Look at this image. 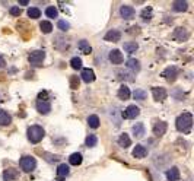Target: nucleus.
<instances>
[{
	"label": "nucleus",
	"instance_id": "f257e3e1",
	"mask_svg": "<svg viewBox=\"0 0 194 181\" xmlns=\"http://www.w3.org/2000/svg\"><path fill=\"white\" fill-rule=\"evenodd\" d=\"M175 127H177L178 131L181 133H190L191 127H193V114L191 113H182L181 115L177 117V121H175Z\"/></svg>",
	"mask_w": 194,
	"mask_h": 181
},
{
	"label": "nucleus",
	"instance_id": "f03ea898",
	"mask_svg": "<svg viewBox=\"0 0 194 181\" xmlns=\"http://www.w3.org/2000/svg\"><path fill=\"white\" fill-rule=\"evenodd\" d=\"M45 136V131L41 126H31L28 129V139L31 143H39Z\"/></svg>",
	"mask_w": 194,
	"mask_h": 181
},
{
	"label": "nucleus",
	"instance_id": "7ed1b4c3",
	"mask_svg": "<svg viewBox=\"0 0 194 181\" xmlns=\"http://www.w3.org/2000/svg\"><path fill=\"white\" fill-rule=\"evenodd\" d=\"M21 168L22 171H25V173H31V171H34L35 167H37V159H35L34 156H22L21 158Z\"/></svg>",
	"mask_w": 194,
	"mask_h": 181
},
{
	"label": "nucleus",
	"instance_id": "20e7f679",
	"mask_svg": "<svg viewBox=\"0 0 194 181\" xmlns=\"http://www.w3.org/2000/svg\"><path fill=\"white\" fill-rule=\"evenodd\" d=\"M44 59H45V53L42 50H35L32 51L29 54V57H28V61H29L31 66H34V67H39L42 64V61H44Z\"/></svg>",
	"mask_w": 194,
	"mask_h": 181
},
{
	"label": "nucleus",
	"instance_id": "39448f33",
	"mask_svg": "<svg viewBox=\"0 0 194 181\" xmlns=\"http://www.w3.org/2000/svg\"><path fill=\"white\" fill-rule=\"evenodd\" d=\"M140 114V108L136 105H128L124 111L121 113V117L123 118H127V120H133V118L139 117Z\"/></svg>",
	"mask_w": 194,
	"mask_h": 181
},
{
	"label": "nucleus",
	"instance_id": "423d86ee",
	"mask_svg": "<svg viewBox=\"0 0 194 181\" xmlns=\"http://www.w3.org/2000/svg\"><path fill=\"white\" fill-rule=\"evenodd\" d=\"M178 73H180V70L177 66H169L162 72V77H165L168 82H174L178 77Z\"/></svg>",
	"mask_w": 194,
	"mask_h": 181
},
{
	"label": "nucleus",
	"instance_id": "0eeeda50",
	"mask_svg": "<svg viewBox=\"0 0 194 181\" xmlns=\"http://www.w3.org/2000/svg\"><path fill=\"white\" fill-rule=\"evenodd\" d=\"M35 107H37V111H38L39 114H48L51 111V105L47 99H38L37 104H35Z\"/></svg>",
	"mask_w": 194,
	"mask_h": 181
},
{
	"label": "nucleus",
	"instance_id": "6e6552de",
	"mask_svg": "<svg viewBox=\"0 0 194 181\" xmlns=\"http://www.w3.org/2000/svg\"><path fill=\"white\" fill-rule=\"evenodd\" d=\"M152 93H153V99L158 102H162L166 99V89L165 88H153L152 89Z\"/></svg>",
	"mask_w": 194,
	"mask_h": 181
},
{
	"label": "nucleus",
	"instance_id": "1a4fd4ad",
	"mask_svg": "<svg viewBox=\"0 0 194 181\" xmlns=\"http://www.w3.org/2000/svg\"><path fill=\"white\" fill-rule=\"evenodd\" d=\"M134 9L131 8V6H121L120 8V15H121L123 19H131V18L134 16Z\"/></svg>",
	"mask_w": 194,
	"mask_h": 181
},
{
	"label": "nucleus",
	"instance_id": "9d476101",
	"mask_svg": "<svg viewBox=\"0 0 194 181\" xmlns=\"http://www.w3.org/2000/svg\"><path fill=\"white\" fill-rule=\"evenodd\" d=\"M133 156L137 159H143L144 156H148V149L143 145H136V147L133 149Z\"/></svg>",
	"mask_w": 194,
	"mask_h": 181
},
{
	"label": "nucleus",
	"instance_id": "9b49d317",
	"mask_svg": "<svg viewBox=\"0 0 194 181\" xmlns=\"http://www.w3.org/2000/svg\"><path fill=\"white\" fill-rule=\"evenodd\" d=\"M166 123L165 121H158L156 124H153V135L155 136H164L166 133Z\"/></svg>",
	"mask_w": 194,
	"mask_h": 181
},
{
	"label": "nucleus",
	"instance_id": "f8f14e48",
	"mask_svg": "<svg viewBox=\"0 0 194 181\" xmlns=\"http://www.w3.org/2000/svg\"><path fill=\"white\" fill-rule=\"evenodd\" d=\"M124 57H123L121 51L120 50H111L110 51V61L114 64H121Z\"/></svg>",
	"mask_w": 194,
	"mask_h": 181
},
{
	"label": "nucleus",
	"instance_id": "ddd939ff",
	"mask_svg": "<svg viewBox=\"0 0 194 181\" xmlns=\"http://www.w3.org/2000/svg\"><path fill=\"white\" fill-rule=\"evenodd\" d=\"M174 38L178 40V41H186L187 38H188V31L186 28L180 26V28H177V29L174 31Z\"/></svg>",
	"mask_w": 194,
	"mask_h": 181
},
{
	"label": "nucleus",
	"instance_id": "4468645a",
	"mask_svg": "<svg viewBox=\"0 0 194 181\" xmlns=\"http://www.w3.org/2000/svg\"><path fill=\"white\" fill-rule=\"evenodd\" d=\"M80 77H82V80H83V82L91 83V82H93V80H95V73H93V70H91V69H83V70H82Z\"/></svg>",
	"mask_w": 194,
	"mask_h": 181
},
{
	"label": "nucleus",
	"instance_id": "2eb2a0df",
	"mask_svg": "<svg viewBox=\"0 0 194 181\" xmlns=\"http://www.w3.org/2000/svg\"><path fill=\"white\" fill-rule=\"evenodd\" d=\"M121 38V32L117 29H110L105 34V40L107 41H113V42H118Z\"/></svg>",
	"mask_w": 194,
	"mask_h": 181
},
{
	"label": "nucleus",
	"instance_id": "dca6fc26",
	"mask_svg": "<svg viewBox=\"0 0 194 181\" xmlns=\"http://www.w3.org/2000/svg\"><path fill=\"white\" fill-rule=\"evenodd\" d=\"M166 178H168V181H178L180 180V169L177 168V167H172V168H169L168 171H166Z\"/></svg>",
	"mask_w": 194,
	"mask_h": 181
},
{
	"label": "nucleus",
	"instance_id": "f3484780",
	"mask_svg": "<svg viewBox=\"0 0 194 181\" xmlns=\"http://www.w3.org/2000/svg\"><path fill=\"white\" fill-rule=\"evenodd\" d=\"M12 123V117L8 111L4 109H0V126H9Z\"/></svg>",
	"mask_w": 194,
	"mask_h": 181
},
{
	"label": "nucleus",
	"instance_id": "a211bd4d",
	"mask_svg": "<svg viewBox=\"0 0 194 181\" xmlns=\"http://www.w3.org/2000/svg\"><path fill=\"white\" fill-rule=\"evenodd\" d=\"M130 89H128V86H126V85H121L120 86V89H118V98L120 99H123V101H127L128 98H130Z\"/></svg>",
	"mask_w": 194,
	"mask_h": 181
},
{
	"label": "nucleus",
	"instance_id": "6ab92c4d",
	"mask_svg": "<svg viewBox=\"0 0 194 181\" xmlns=\"http://www.w3.org/2000/svg\"><path fill=\"white\" fill-rule=\"evenodd\" d=\"M118 145L121 147H128L131 145V139H130V136L127 135V133H123V135L118 136Z\"/></svg>",
	"mask_w": 194,
	"mask_h": 181
},
{
	"label": "nucleus",
	"instance_id": "aec40b11",
	"mask_svg": "<svg viewBox=\"0 0 194 181\" xmlns=\"http://www.w3.org/2000/svg\"><path fill=\"white\" fill-rule=\"evenodd\" d=\"M16 177H18V171H16V169H13V168L4 169V173H3V181H13Z\"/></svg>",
	"mask_w": 194,
	"mask_h": 181
},
{
	"label": "nucleus",
	"instance_id": "412c9836",
	"mask_svg": "<svg viewBox=\"0 0 194 181\" xmlns=\"http://www.w3.org/2000/svg\"><path fill=\"white\" fill-rule=\"evenodd\" d=\"M172 9L175 12H186L188 9V3L187 2H182V0H177L172 3Z\"/></svg>",
	"mask_w": 194,
	"mask_h": 181
},
{
	"label": "nucleus",
	"instance_id": "4be33fe9",
	"mask_svg": "<svg viewBox=\"0 0 194 181\" xmlns=\"http://www.w3.org/2000/svg\"><path fill=\"white\" fill-rule=\"evenodd\" d=\"M126 64H127V67L130 69L131 72H134V73L140 72V61H139V60H136V59H128Z\"/></svg>",
	"mask_w": 194,
	"mask_h": 181
},
{
	"label": "nucleus",
	"instance_id": "5701e85b",
	"mask_svg": "<svg viewBox=\"0 0 194 181\" xmlns=\"http://www.w3.org/2000/svg\"><path fill=\"white\" fill-rule=\"evenodd\" d=\"M133 135L136 136V137H143L144 136V124L143 123H137V124H134L133 126Z\"/></svg>",
	"mask_w": 194,
	"mask_h": 181
},
{
	"label": "nucleus",
	"instance_id": "b1692460",
	"mask_svg": "<svg viewBox=\"0 0 194 181\" xmlns=\"http://www.w3.org/2000/svg\"><path fill=\"white\" fill-rule=\"evenodd\" d=\"M79 50L83 53V54H91V51H92V47L89 44L86 40H80L79 41Z\"/></svg>",
	"mask_w": 194,
	"mask_h": 181
},
{
	"label": "nucleus",
	"instance_id": "393cba45",
	"mask_svg": "<svg viewBox=\"0 0 194 181\" xmlns=\"http://www.w3.org/2000/svg\"><path fill=\"white\" fill-rule=\"evenodd\" d=\"M69 173H70V168H69V165H66V164H60L59 167H57V175H59L60 178L67 177Z\"/></svg>",
	"mask_w": 194,
	"mask_h": 181
},
{
	"label": "nucleus",
	"instance_id": "a878e982",
	"mask_svg": "<svg viewBox=\"0 0 194 181\" xmlns=\"http://www.w3.org/2000/svg\"><path fill=\"white\" fill-rule=\"evenodd\" d=\"M133 98H134L136 101H144L148 98V93L143 89H136L134 93H133Z\"/></svg>",
	"mask_w": 194,
	"mask_h": 181
},
{
	"label": "nucleus",
	"instance_id": "bb28decb",
	"mask_svg": "<svg viewBox=\"0 0 194 181\" xmlns=\"http://www.w3.org/2000/svg\"><path fill=\"white\" fill-rule=\"evenodd\" d=\"M137 48H139L137 42H126V44H124V51H127L128 54L136 53V51H137Z\"/></svg>",
	"mask_w": 194,
	"mask_h": 181
},
{
	"label": "nucleus",
	"instance_id": "cd10ccee",
	"mask_svg": "<svg viewBox=\"0 0 194 181\" xmlns=\"http://www.w3.org/2000/svg\"><path fill=\"white\" fill-rule=\"evenodd\" d=\"M88 126L91 127V129H98V127H99V118H98V115H89Z\"/></svg>",
	"mask_w": 194,
	"mask_h": 181
},
{
	"label": "nucleus",
	"instance_id": "c85d7f7f",
	"mask_svg": "<svg viewBox=\"0 0 194 181\" xmlns=\"http://www.w3.org/2000/svg\"><path fill=\"white\" fill-rule=\"evenodd\" d=\"M69 162L72 165H80L82 164V155L80 153H72V155L69 156Z\"/></svg>",
	"mask_w": 194,
	"mask_h": 181
},
{
	"label": "nucleus",
	"instance_id": "c756f323",
	"mask_svg": "<svg viewBox=\"0 0 194 181\" xmlns=\"http://www.w3.org/2000/svg\"><path fill=\"white\" fill-rule=\"evenodd\" d=\"M28 16H29L31 19H38V18L41 16V10H39L38 8L32 6V8L28 9Z\"/></svg>",
	"mask_w": 194,
	"mask_h": 181
},
{
	"label": "nucleus",
	"instance_id": "7c9ffc66",
	"mask_svg": "<svg viewBox=\"0 0 194 181\" xmlns=\"http://www.w3.org/2000/svg\"><path fill=\"white\" fill-rule=\"evenodd\" d=\"M140 15H142V19H143L144 22H149L150 19H152V8H149V6L148 8H144Z\"/></svg>",
	"mask_w": 194,
	"mask_h": 181
},
{
	"label": "nucleus",
	"instance_id": "2f4dec72",
	"mask_svg": "<svg viewBox=\"0 0 194 181\" xmlns=\"http://www.w3.org/2000/svg\"><path fill=\"white\" fill-rule=\"evenodd\" d=\"M45 15L48 18H51V19H54V18L59 16V10H57V8H54V6H48V8L45 9Z\"/></svg>",
	"mask_w": 194,
	"mask_h": 181
},
{
	"label": "nucleus",
	"instance_id": "473e14b6",
	"mask_svg": "<svg viewBox=\"0 0 194 181\" xmlns=\"http://www.w3.org/2000/svg\"><path fill=\"white\" fill-rule=\"evenodd\" d=\"M39 28H41V31L44 32V34H50L51 31H53V25H51L48 21H42Z\"/></svg>",
	"mask_w": 194,
	"mask_h": 181
},
{
	"label": "nucleus",
	"instance_id": "72a5a7b5",
	"mask_svg": "<svg viewBox=\"0 0 194 181\" xmlns=\"http://www.w3.org/2000/svg\"><path fill=\"white\" fill-rule=\"evenodd\" d=\"M85 143H86V146L93 147L95 145L98 143V137L95 135H89L88 137H86V140H85Z\"/></svg>",
	"mask_w": 194,
	"mask_h": 181
},
{
	"label": "nucleus",
	"instance_id": "f704fd0d",
	"mask_svg": "<svg viewBox=\"0 0 194 181\" xmlns=\"http://www.w3.org/2000/svg\"><path fill=\"white\" fill-rule=\"evenodd\" d=\"M70 66H72L73 69L79 70V69H82V60H80L79 57H73V59L70 60Z\"/></svg>",
	"mask_w": 194,
	"mask_h": 181
},
{
	"label": "nucleus",
	"instance_id": "c9c22d12",
	"mask_svg": "<svg viewBox=\"0 0 194 181\" xmlns=\"http://www.w3.org/2000/svg\"><path fill=\"white\" fill-rule=\"evenodd\" d=\"M117 76H120L118 79H123V80H133V75H130V73H127V72H117Z\"/></svg>",
	"mask_w": 194,
	"mask_h": 181
},
{
	"label": "nucleus",
	"instance_id": "e433bc0d",
	"mask_svg": "<svg viewBox=\"0 0 194 181\" xmlns=\"http://www.w3.org/2000/svg\"><path fill=\"white\" fill-rule=\"evenodd\" d=\"M57 26H59V29H61V31H67L69 28H70V24H69L67 21H63V19H60V21L57 22Z\"/></svg>",
	"mask_w": 194,
	"mask_h": 181
},
{
	"label": "nucleus",
	"instance_id": "4c0bfd02",
	"mask_svg": "<svg viewBox=\"0 0 194 181\" xmlns=\"http://www.w3.org/2000/svg\"><path fill=\"white\" fill-rule=\"evenodd\" d=\"M21 13H22L21 8H18V6H12L10 8V15H13V16H19Z\"/></svg>",
	"mask_w": 194,
	"mask_h": 181
},
{
	"label": "nucleus",
	"instance_id": "58836bf2",
	"mask_svg": "<svg viewBox=\"0 0 194 181\" xmlns=\"http://www.w3.org/2000/svg\"><path fill=\"white\" fill-rule=\"evenodd\" d=\"M70 85H72L73 89H76L77 86H79V77H77V76H72V77H70Z\"/></svg>",
	"mask_w": 194,
	"mask_h": 181
},
{
	"label": "nucleus",
	"instance_id": "ea45409f",
	"mask_svg": "<svg viewBox=\"0 0 194 181\" xmlns=\"http://www.w3.org/2000/svg\"><path fill=\"white\" fill-rule=\"evenodd\" d=\"M4 66H6V61H4V57L2 54H0V70L2 69H4Z\"/></svg>",
	"mask_w": 194,
	"mask_h": 181
},
{
	"label": "nucleus",
	"instance_id": "a19ab883",
	"mask_svg": "<svg viewBox=\"0 0 194 181\" xmlns=\"http://www.w3.org/2000/svg\"><path fill=\"white\" fill-rule=\"evenodd\" d=\"M19 4H22V6H26V4H28V0H21V2H19Z\"/></svg>",
	"mask_w": 194,
	"mask_h": 181
},
{
	"label": "nucleus",
	"instance_id": "79ce46f5",
	"mask_svg": "<svg viewBox=\"0 0 194 181\" xmlns=\"http://www.w3.org/2000/svg\"><path fill=\"white\" fill-rule=\"evenodd\" d=\"M59 181H63V180H59Z\"/></svg>",
	"mask_w": 194,
	"mask_h": 181
}]
</instances>
